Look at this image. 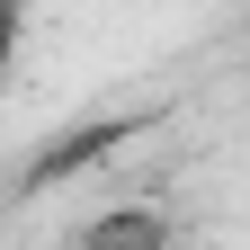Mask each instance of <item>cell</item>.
<instances>
[{"instance_id": "obj_1", "label": "cell", "mask_w": 250, "mask_h": 250, "mask_svg": "<svg viewBox=\"0 0 250 250\" xmlns=\"http://www.w3.org/2000/svg\"><path fill=\"white\" fill-rule=\"evenodd\" d=\"M81 250H170V214L161 206H107Z\"/></svg>"}, {"instance_id": "obj_2", "label": "cell", "mask_w": 250, "mask_h": 250, "mask_svg": "<svg viewBox=\"0 0 250 250\" xmlns=\"http://www.w3.org/2000/svg\"><path fill=\"white\" fill-rule=\"evenodd\" d=\"M27 27H36V0H0V89H9L18 54H27Z\"/></svg>"}]
</instances>
